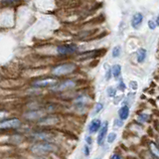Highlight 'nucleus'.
<instances>
[{
  "mask_svg": "<svg viewBox=\"0 0 159 159\" xmlns=\"http://www.w3.org/2000/svg\"><path fill=\"white\" fill-rule=\"evenodd\" d=\"M143 21V15L140 12H136L133 14V16L131 18V26L133 29H138L139 27L141 26Z\"/></svg>",
  "mask_w": 159,
  "mask_h": 159,
  "instance_id": "9",
  "label": "nucleus"
},
{
  "mask_svg": "<svg viewBox=\"0 0 159 159\" xmlns=\"http://www.w3.org/2000/svg\"><path fill=\"white\" fill-rule=\"evenodd\" d=\"M111 78V70H107L106 73V80L107 81H109Z\"/></svg>",
  "mask_w": 159,
  "mask_h": 159,
  "instance_id": "24",
  "label": "nucleus"
},
{
  "mask_svg": "<svg viewBox=\"0 0 159 159\" xmlns=\"http://www.w3.org/2000/svg\"><path fill=\"white\" fill-rule=\"evenodd\" d=\"M121 54V46H116L114 48H112V51H111V55H112V58H118L120 56Z\"/></svg>",
  "mask_w": 159,
  "mask_h": 159,
  "instance_id": "14",
  "label": "nucleus"
},
{
  "mask_svg": "<svg viewBox=\"0 0 159 159\" xmlns=\"http://www.w3.org/2000/svg\"><path fill=\"white\" fill-rule=\"evenodd\" d=\"M146 55H147V51L144 48H140L137 50L136 53V60L138 63H143L146 59Z\"/></svg>",
  "mask_w": 159,
  "mask_h": 159,
  "instance_id": "11",
  "label": "nucleus"
},
{
  "mask_svg": "<svg viewBox=\"0 0 159 159\" xmlns=\"http://www.w3.org/2000/svg\"><path fill=\"white\" fill-rule=\"evenodd\" d=\"M103 108V104L102 102H98L96 104V107H94V111H93V114H96V113H98L99 111H102V109Z\"/></svg>",
  "mask_w": 159,
  "mask_h": 159,
  "instance_id": "20",
  "label": "nucleus"
},
{
  "mask_svg": "<svg viewBox=\"0 0 159 159\" xmlns=\"http://www.w3.org/2000/svg\"><path fill=\"white\" fill-rule=\"evenodd\" d=\"M148 118H149V116L146 113H141V114H139L138 116V120L140 121V122H146L148 120Z\"/></svg>",
  "mask_w": 159,
  "mask_h": 159,
  "instance_id": "18",
  "label": "nucleus"
},
{
  "mask_svg": "<svg viewBox=\"0 0 159 159\" xmlns=\"http://www.w3.org/2000/svg\"><path fill=\"white\" fill-rule=\"evenodd\" d=\"M8 116V113L6 111H0V121L3 120V119L6 117Z\"/></svg>",
  "mask_w": 159,
  "mask_h": 159,
  "instance_id": "23",
  "label": "nucleus"
},
{
  "mask_svg": "<svg viewBox=\"0 0 159 159\" xmlns=\"http://www.w3.org/2000/svg\"><path fill=\"white\" fill-rule=\"evenodd\" d=\"M58 82L57 80H55L53 78H46V79H41V80H36L35 82H33V87L35 88H46V87H53L55 86Z\"/></svg>",
  "mask_w": 159,
  "mask_h": 159,
  "instance_id": "6",
  "label": "nucleus"
},
{
  "mask_svg": "<svg viewBox=\"0 0 159 159\" xmlns=\"http://www.w3.org/2000/svg\"><path fill=\"white\" fill-rule=\"evenodd\" d=\"M78 46L76 44H66L61 45L57 48V53L61 56H67V55H72L78 52Z\"/></svg>",
  "mask_w": 159,
  "mask_h": 159,
  "instance_id": "4",
  "label": "nucleus"
},
{
  "mask_svg": "<svg viewBox=\"0 0 159 159\" xmlns=\"http://www.w3.org/2000/svg\"><path fill=\"white\" fill-rule=\"evenodd\" d=\"M32 136L37 139H41L42 141H49L52 139V136L50 135V134L45 133V132H35L32 134Z\"/></svg>",
  "mask_w": 159,
  "mask_h": 159,
  "instance_id": "12",
  "label": "nucleus"
},
{
  "mask_svg": "<svg viewBox=\"0 0 159 159\" xmlns=\"http://www.w3.org/2000/svg\"><path fill=\"white\" fill-rule=\"evenodd\" d=\"M107 96L109 98H114L116 96V89H114L112 87H109L107 89Z\"/></svg>",
  "mask_w": 159,
  "mask_h": 159,
  "instance_id": "17",
  "label": "nucleus"
},
{
  "mask_svg": "<svg viewBox=\"0 0 159 159\" xmlns=\"http://www.w3.org/2000/svg\"><path fill=\"white\" fill-rule=\"evenodd\" d=\"M76 81L74 80H66L62 83H57L55 86L51 87V89L54 92H63V91H67V89H73L76 87Z\"/></svg>",
  "mask_w": 159,
  "mask_h": 159,
  "instance_id": "3",
  "label": "nucleus"
},
{
  "mask_svg": "<svg viewBox=\"0 0 159 159\" xmlns=\"http://www.w3.org/2000/svg\"><path fill=\"white\" fill-rule=\"evenodd\" d=\"M111 158V159H121V156L118 155V154H112Z\"/></svg>",
  "mask_w": 159,
  "mask_h": 159,
  "instance_id": "26",
  "label": "nucleus"
},
{
  "mask_svg": "<svg viewBox=\"0 0 159 159\" xmlns=\"http://www.w3.org/2000/svg\"><path fill=\"white\" fill-rule=\"evenodd\" d=\"M128 116H129V107L127 106H123L119 108V111H118L119 120H125Z\"/></svg>",
  "mask_w": 159,
  "mask_h": 159,
  "instance_id": "10",
  "label": "nucleus"
},
{
  "mask_svg": "<svg viewBox=\"0 0 159 159\" xmlns=\"http://www.w3.org/2000/svg\"><path fill=\"white\" fill-rule=\"evenodd\" d=\"M89 153H91V149H89V145H84V156H89Z\"/></svg>",
  "mask_w": 159,
  "mask_h": 159,
  "instance_id": "21",
  "label": "nucleus"
},
{
  "mask_svg": "<svg viewBox=\"0 0 159 159\" xmlns=\"http://www.w3.org/2000/svg\"><path fill=\"white\" fill-rule=\"evenodd\" d=\"M149 147H150L151 153H153L154 155H155V157L157 158L158 157V147H157V145L154 142H151L150 144H149Z\"/></svg>",
  "mask_w": 159,
  "mask_h": 159,
  "instance_id": "15",
  "label": "nucleus"
},
{
  "mask_svg": "<svg viewBox=\"0 0 159 159\" xmlns=\"http://www.w3.org/2000/svg\"><path fill=\"white\" fill-rule=\"evenodd\" d=\"M107 129H108V122L106 121L103 123V125L101 127V129L98 130V135L97 137V142L98 145H102V143L104 141V137H106L107 133Z\"/></svg>",
  "mask_w": 159,
  "mask_h": 159,
  "instance_id": "8",
  "label": "nucleus"
},
{
  "mask_svg": "<svg viewBox=\"0 0 159 159\" xmlns=\"http://www.w3.org/2000/svg\"><path fill=\"white\" fill-rule=\"evenodd\" d=\"M102 127V120L98 118L96 119H93V120L89 122V126H88V131L89 134H93V133H97L99 129Z\"/></svg>",
  "mask_w": 159,
  "mask_h": 159,
  "instance_id": "7",
  "label": "nucleus"
},
{
  "mask_svg": "<svg viewBox=\"0 0 159 159\" xmlns=\"http://www.w3.org/2000/svg\"><path fill=\"white\" fill-rule=\"evenodd\" d=\"M86 142L88 143L87 145H91V144L93 143V138H92L91 135H89V136L86 137Z\"/></svg>",
  "mask_w": 159,
  "mask_h": 159,
  "instance_id": "25",
  "label": "nucleus"
},
{
  "mask_svg": "<svg viewBox=\"0 0 159 159\" xmlns=\"http://www.w3.org/2000/svg\"><path fill=\"white\" fill-rule=\"evenodd\" d=\"M31 150L33 153L36 154H44V153H49L57 150V146L54 143L50 141H42L34 144L31 147Z\"/></svg>",
  "mask_w": 159,
  "mask_h": 159,
  "instance_id": "1",
  "label": "nucleus"
},
{
  "mask_svg": "<svg viewBox=\"0 0 159 159\" xmlns=\"http://www.w3.org/2000/svg\"><path fill=\"white\" fill-rule=\"evenodd\" d=\"M111 77H113L114 79H117L121 75V66L120 65H114L111 69Z\"/></svg>",
  "mask_w": 159,
  "mask_h": 159,
  "instance_id": "13",
  "label": "nucleus"
},
{
  "mask_svg": "<svg viewBox=\"0 0 159 159\" xmlns=\"http://www.w3.org/2000/svg\"><path fill=\"white\" fill-rule=\"evenodd\" d=\"M21 125V120L19 118H7L0 121V129H12L18 128Z\"/></svg>",
  "mask_w": 159,
  "mask_h": 159,
  "instance_id": "5",
  "label": "nucleus"
},
{
  "mask_svg": "<svg viewBox=\"0 0 159 159\" xmlns=\"http://www.w3.org/2000/svg\"><path fill=\"white\" fill-rule=\"evenodd\" d=\"M37 159H45V158H37Z\"/></svg>",
  "mask_w": 159,
  "mask_h": 159,
  "instance_id": "27",
  "label": "nucleus"
},
{
  "mask_svg": "<svg viewBox=\"0 0 159 159\" xmlns=\"http://www.w3.org/2000/svg\"><path fill=\"white\" fill-rule=\"evenodd\" d=\"M157 26H158V17L155 18V21H153V20H149L148 21V28L150 30H154Z\"/></svg>",
  "mask_w": 159,
  "mask_h": 159,
  "instance_id": "16",
  "label": "nucleus"
},
{
  "mask_svg": "<svg viewBox=\"0 0 159 159\" xmlns=\"http://www.w3.org/2000/svg\"><path fill=\"white\" fill-rule=\"evenodd\" d=\"M116 133L111 132V133H109L107 135V142L108 143H112L114 140H116Z\"/></svg>",
  "mask_w": 159,
  "mask_h": 159,
  "instance_id": "19",
  "label": "nucleus"
},
{
  "mask_svg": "<svg viewBox=\"0 0 159 159\" xmlns=\"http://www.w3.org/2000/svg\"><path fill=\"white\" fill-rule=\"evenodd\" d=\"M117 88H118V89H119V91L123 92V91H125V89H126V86H125V84H124V83H123L122 81H120V83L118 84Z\"/></svg>",
  "mask_w": 159,
  "mask_h": 159,
  "instance_id": "22",
  "label": "nucleus"
},
{
  "mask_svg": "<svg viewBox=\"0 0 159 159\" xmlns=\"http://www.w3.org/2000/svg\"><path fill=\"white\" fill-rule=\"evenodd\" d=\"M77 66L73 63H65L58 65V66L54 67L52 69V74L56 77H61L65 76V75H69L72 74L73 72L76 71Z\"/></svg>",
  "mask_w": 159,
  "mask_h": 159,
  "instance_id": "2",
  "label": "nucleus"
}]
</instances>
